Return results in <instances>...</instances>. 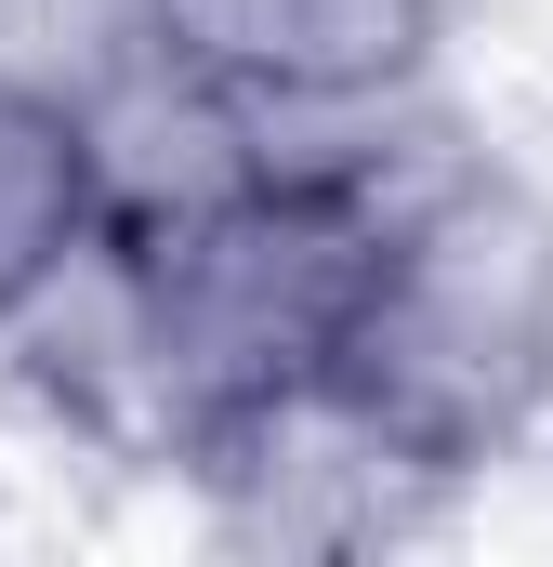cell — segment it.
Returning <instances> with one entry per match:
<instances>
[{
	"label": "cell",
	"instance_id": "6da1fadb",
	"mask_svg": "<svg viewBox=\"0 0 553 567\" xmlns=\"http://www.w3.org/2000/svg\"><path fill=\"white\" fill-rule=\"evenodd\" d=\"M343 370L448 462L488 475L553 423V198L488 145L383 225Z\"/></svg>",
	"mask_w": 553,
	"mask_h": 567
},
{
	"label": "cell",
	"instance_id": "7a4b0ae2",
	"mask_svg": "<svg viewBox=\"0 0 553 567\" xmlns=\"http://www.w3.org/2000/svg\"><path fill=\"white\" fill-rule=\"evenodd\" d=\"M474 475H448L356 370H303L276 396H238L225 423L185 449V502L225 555H276V567H356L396 555L421 528H448Z\"/></svg>",
	"mask_w": 553,
	"mask_h": 567
},
{
	"label": "cell",
	"instance_id": "3957f363",
	"mask_svg": "<svg viewBox=\"0 0 553 567\" xmlns=\"http://www.w3.org/2000/svg\"><path fill=\"white\" fill-rule=\"evenodd\" d=\"M369 265H383V212H356L330 185H264L225 225L171 238L158 251V303H171V370H185V449L238 396L343 370Z\"/></svg>",
	"mask_w": 553,
	"mask_h": 567
},
{
	"label": "cell",
	"instance_id": "277c9868",
	"mask_svg": "<svg viewBox=\"0 0 553 567\" xmlns=\"http://www.w3.org/2000/svg\"><path fill=\"white\" fill-rule=\"evenodd\" d=\"M80 158H93V225L171 251V238L225 225L238 198L276 185V120L251 80L133 40V53H106L80 80Z\"/></svg>",
	"mask_w": 553,
	"mask_h": 567
},
{
	"label": "cell",
	"instance_id": "5b68a950",
	"mask_svg": "<svg viewBox=\"0 0 553 567\" xmlns=\"http://www.w3.org/2000/svg\"><path fill=\"white\" fill-rule=\"evenodd\" d=\"M93 238V158H80V93L0 66V317Z\"/></svg>",
	"mask_w": 553,
	"mask_h": 567
},
{
	"label": "cell",
	"instance_id": "8992f818",
	"mask_svg": "<svg viewBox=\"0 0 553 567\" xmlns=\"http://www.w3.org/2000/svg\"><path fill=\"white\" fill-rule=\"evenodd\" d=\"M435 66H448V0H276L264 27V93H316V106L435 93Z\"/></svg>",
	"mask_w": 553,
	"mask_h": 567
}]
</instances>
